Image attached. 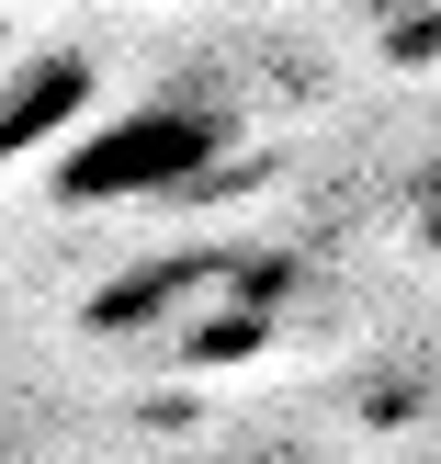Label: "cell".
<instances>
[{
  "label": "cell",
  "mask_w": 441,
  "mask_h": 464,
  "mask_svg": "<svg viewBox=\"0 0 441 464\" xmlns=\"http://www.w3.org/2000/svg\"><path fill=\"white\" fill-rule=\"evenodd\" d=\"M226 148V113L204 102H136L113 113L102 136H80V148L57 159V193L68 204H125V193H181V181H204Z\"/></svg>",
  "instance_id": "1"
},
{
  "label": "cell",
  "mask_w": 441,
  "mask_h": 464,
  "mask_svg": "<svg viewBox=\"0 0 441 464\" xmlns=\"http://www.w3.org/2000/svg\"><path fill=\"white\" fill-rule=\"evenodd\" d=\"M80 91H91L80 68H34V80H23L12 102H0V159H12V148H34V136L57 125V113H80Z\"/></svg>",
  "instance_id": "2"
}]
</instances>
